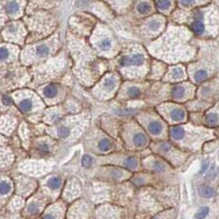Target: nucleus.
<instances>
[{"mask_svg": "<svg viewBox=\"0 0 219 219\" xmlns=\"http://www.w3.org/2000/svg\"><path fill=\"white\" fill-rule=\"evenodd\" d=\"M124 166L128 168H130V170H134L138 166V160L134 156H128L124 160Z\"/></svg>", "mask_w": 219, "mask_h": 219, "instance_id": "nucleus-20", "label": "nucleus"}, {"mask_svg": "<svg viewBox=\"0 0 219 219\" xmlns=\"http://www.w3.org/2000/svg\"><path fill=\"white\" fill-rule=\"evenodd\" d=\"M95 47H97L100 52H110L113 49V40L111 36L107 35H100L98 38L95 40Z\"/></svg>", "mask_w": 219, "mask_h": 219, "instance_id": "nucleus-5", "label": "nucleus"}, {"mask_svg": "<svg viewBox=\"0 0 219 219\" xmlns=\"http://www.w3.org/2000/svg\"><path fill=\"white\" fill-rule=\"evenodd\" d=\"M40 211V206L36 203L33 202L31 203L29 205V207H27V212H29L31 215H35V214H38Z\"/></svg>", "mask_w": 219, "mask_h": 219, "instance_id": "nucleus-29", "label": "nucleus"}, {"mask_svg": "<svg viewBox=\"0 0 219 219\" xmlns=\"http://www.w3.org/2000/svg\"><path fill=\"white\" fill-rule=\"evenodd\" d=\"M148 131L152 135H159L162 132V125L158 121H151L148 123Z\"/></svg>", "mask_w": 219, "mask_h": 219, "instance_id": "nucleus-13", "label": "nucleus"}, {"mask_svg": "<svg viewBox=\"0 0 219 219\" xmlns=\"http://www.w3.org/2000/svg\"><path fill=\"white\" fill-rule=\"evenodd\" d=\"M2 102L4 104H6V106H9V104H12V99L7 97V95H4V97L2 98Z\"/></svg>", "mask_w": 219, "mask_h": 219, "instance_id": "nucleus-39", "label": "nucleus"}, {"mask_svg": "<svg viewBox=\"0 0 219 219\" xmlns=\"http://www.w3.org/2000/svg\"><path fill=\"white\" fill-rule=\"evenodd\" d=\"M192 29L197 35H202L204 33V24L201 20H194L192 24Z\"/></svg>", "mask_w": 219, "mask_h": 219, "instance_id": "nucleus-21", "label": "nucleus"}, {"mask_svg": "<svg viewBox=\"0 0 219 219\" xmlns=\"http://www.w3.org/2000/svg\"><path fill=\"white\" fill-rule=\"evenodd\" d=\"M40 100L33 93H24L17 98V107L22 113H31L39 108Z\"/></svg>", "mask_w": 219, "mask_h": 219, "instance_id": "nucleus-3", "label": "nucleus"}, {"mask_svg": "<svg viewBox=\"0 0 219 219\" xmlns=\"http://www.w3.org/2000/svg\"><path fill=\"white\" fill-rule=\"evenodd\" d=\"M171 135L175 139H182L185 136V131L182 127H172L171 129Z\"/></svg>", "mask_w": 219, "mask_h": 219, "instance_id": "nucleus-18", "label": "nucleus"}, {"mask_svg": "<svg viewBox=\"0 0 219 219\" xmlns=\"http://www.w3.org/2000/svg\"><path fill=\"white\" fill-rule=\"evenodd\" d=\"M71 134V129L68 126L66 125H60L57 127L56 129V136L58 137V138H67V137H69Z\"/></svg>", "mask_w": 219, "mask_h": 219, "instance_id": "nucleus-12", "label": "nucleus"}, {"mask_svg": "<svg viewBox=\"0 0 219 219\" xmlns=\"http://www.w3.org/2000/svg\"><path fill=\"white\" fill-rule=\"evenodd\" d=\"M47 185L49 187V189L58 190L62 185V180L59 177H51V179L48 180Z\"/></svg>", "mask_w": 219, "mask_h": 219, "instance_id": "nucleus-16", "label": "nucleus"}, {"mask_svg": "<svg viewBox=\"0 0 219 219\" xmlns=\"http://www.w3.org/2000/svg\"><path fill=\"white\" fill-rule=\"evenodd\" d=\"M103 86L104 87V89H107L108 91L114 90V89L116 88V86H117V78H116L115 76H113V75L107 76L106 78H104V80Z\"/></svg>", "mask_w": 219, "mask_h": 219, "instance_id": "nucleus-10", "label": "nucleus"}, {"mask_svg": "<svg viewBox=\"0 0 219 219\" xmlns=\"http://www.w3.org/2000/svg\"><path fill=\"white\" fill-rule=\"evenodd\" d=\"M42 219H56V215H54L53 212H48L43 215Z\"/></svg>", "mask_w": 219, "mask_h": 219, "instance_id": "nucleus-38", "label": "nucleus"}, {"mask_svg": "<svg viewBox=\"0 0 219 219\" xmlns=\"http://www.w3.org/2000/svg\"><path fill=\"white\" fill-rule=\"evenodd\" d=\"M98 149L100 150V151L107 152V151H109V150L112 149L113 143H112V141L110 140V139H108V138H103V139H100V140L98 141Z\"/></svg>", "mask_w": 219, "mask_h": 219, "instance_id": "nucleus-14", "label": "nucleus"}, {"mask_svg": "<svg viewBox=\"0 0 219 219\" xmlns=\"http://www.w3.org/2000/svg\"><path fill=\"white\" fill-rule=\"evenodd\" d=\"M152 219H158L157 217H154V218H152Z\"/></svg>", "mask_w": 219, "mask_h": 219, "instance_id": "nucleus-43", "label": "nucleus"}, {"mask_svg": "<svg viewBox=\"0 0 219 219\" xmlns=\"http://www.w3.org/2000/svg\"><path fill=\"white\" fill-rule=\"evenodd\" d=\"M127 94H128V97L131 98H137L140 97L141 90L139 87H137V86H130L127 90Z\"/></svg>", "mask_w": 219, "mask_h": 219, "instance_id": "nucleus-22", "label": "nucleus"}, {"mask_svg": "<svg viewBox=\"0 0 219 219\" xmlns=\"http://www.w3.org/2000/svg\"><path fill=\"white\" fill-rule=\"evenodd\" d=\"M198 192L200 196H202L204 198H212L213 196H215V191L209 186H205V185L200 186Z\"/></svg>", "mask_w": 219, "mask_h": 219, "instance_id": "nucleus-11", "label": "nucleus"}, {"mask_svg": "<svg viewBox=\"0 0 219 219\" xmlns=\"http://www.w3.org/2000/svg\"><path fill=\"white\" fill-rule=\"evenodd\" d=\"M181 3L182 4V5H185V6H189V5H192L194 2H195V0H180Z\"/></svg>", "mask_w": 219, "mask_h": 219, "instance_id": "nucleus-40", "label": "nucleus"}, {"mask_svg": "<svg viewBox=\"0 0 219 219\" xmlns=\"http://www.w3.org/2000/svg\"><path fill=\"white\" fill-rule=\"evenodd\" d=\"M160 26H161V22L159 20H155V18H153V20H150L147 22V27L152 31H158L159 29H160Z\"/></svg>", "mask_w": 219, "mask_h": 219, "instance_id": "nucleus-24", "label": "nucleus"}, {"mask_svg": "<svg viewBox=\"0 0 219 219\" xmlns=\"http://www.w3.org/2000/svg\"><path fill=\"white\" fill-rule=\"evenodd\" d=\"M157 6L161 10H166L171 6V0H158Z\"/></svg>", "mask_w": 219, "mask_h": 219, "instance_id": "nucleus-31", "label": "nucleus"}, {"mask_svg": "<svg viewBox=\"0 0 219 219\" xmlns=\"http://www.w3.org/2000/svg\"><path fill=\"white\" fill-rule=\"evenodd\" d=\"M13 52H17V48H10V46H1L0 47V62L9 60Z\"/></svg>", "mask_w": 219, "mask_h": 219, "instance_id": "nucleus-7", "label": "nucleus"}, {"mask_svg": "<svg viewBox=\"0 0 219 219\" xmlns=\"http://www.w3.org/2000/svg\"><path fill=\"white\" fill-rule=\"evenodd\" d=\"M208 166H209V160L208 159H205V160L203 161V164H202V168H201V173H204L207 171Z\"/></svg>", "mask_w": 219, "mask_h": 219, "instance_id": "nucleus-37", "label": "nucleus"}, {"mask_svg": "<svg viewBox=\"0 0 219 219\" xmlns=\"http://www.w3.org/2000/svg\"><path fill=\"white\" fill-rule=\"evenodd\" d=\"M132 143L136 147H143L147 143V137L142 132H136L132 136Z\"/></svg>", "mask_w": 219, "mask_h": 219, "instance_id": "nucleus-8", "label": "nucleus"}, {"mask_svg": "<svg viewBox=\"0 0 219 219\" xmlns=\"http://www.w3.org/2000/svg\"><path fill=\"white\" fill-rule=\"evenodd\" d=\"M59 118H60V115H59L57 110H49L47 114H46L45 121L48 122L49 124H51V123L56 122Z\"/></svg>", "mask_w": 219, "mask_h": 219, "instance_id": "nucleus-15", "label": "nucleus"}, {"mask_svg": "<svg viewBox=\"0 0 219 219\" xmlns=\"http://www.w3.org/2000/svg\"><path fill=\"white\" fill-rule=\"evenodd\" d=\"M56 38H51L46 41H41L31 44L24 49L21 59L25 63H35L47 59L56 48Z\"/></svg>", "mask_w": 219, "mask_h": 219, "instance_id": "nucleus-1", "label": "nucleus"}, {"mask_svg": "<svg viewBox=\"0 0 219 219\" xmlns=\"http://www.w3.org/2000/svg\"><path fill=\"white\" fill-rule=\"evenodd\" d=\"M161 150H163V151H168V150H170V146L166 143H163L161 145Z\"/></svg>", "mask_w": 219, "mask_h": 219, "instance_id": "nucleus-41", "label": "nucleus"}, {"mask_svg": "<svg viewBox=\"0 0 219 219\" xmlns=\"http://www.w3.org/2000/svg\"><path fill=\"white\" fill-rule=\"evenodd\" d=\"M217 173H218V170L217 168L215 167V166H213L211 170H210V171L207 173V176H206V177L208 180H213L214 177H215L216 176H217Z\"/></svg>", "mask_w": 219, "mask_h": 219, "instance_id": "nucleus-33", "label": "nucleus"}, {"mask_svg": "<svg viewBox=\"0 0 219 219\" xmlns=\"http://www.w3.org/2000/svg\"><path fill=\"white\" fill-rule=\"evenodd\" d=\"M185 93H186V88L181 85L175 86L171 90V94L175 98H182L185 95Z\"/></svg>", "mask_w": 219, "mask_h": 219, "instance_id": "nucleus-19", "label": "nucleus"}, {"mask_svg": "<svg viewBox=\"0 0 219 219\" xmlns=\"http://www.w3.org/2000/svg\"><path fill=\"white\" fill-rule=\"evenodd\" d=\"M41 93H42L43 97L50 102V100H53L58 97L59 93H60V89H59L58 85L50 83V84L43 86V87L41 88Z\"/></svg>", "mask_w": 219, "mask_h": 219, "instance_id": "nucleus-6", "label": "nucleus"}, {"mask_svg": "<svg viewBox=\"0 0 219 219\" xmlns=\"http://www.w3.org/2000/svg\"><path fill=\"white\" fill-rule=\"evenodd\" d=\"M81 162H82V166H83L84 167H89V166H91V164H93V159L90 155H84V156L82 157Z\"/></svg>", "mask_w": 219, "mask_h": 219, "instance_id": "nucleus-32", "label": "nucleus"}, {"mask_svg": "<svg viewBox=\"0 0 219 219\" xmlns=\"http://www.w3.org/2000/svg\"><path fill=\"white\" fill-rule=\"evenodd\" d=\"M11 190V186L7 182H0V194L6 195L8 194Z\"/></svg>", "mask_w": 219, "mask_h": 219, "instance_id": "nucleus-25", "label": "nucleus"}, {"mask_svg": "<svg viewBox=\"0 0 219 219\" xmlns=\"http://www.w3.org/2000/svg\"><path fill=\"white\" fill-rule=\"evenodd\" d=\"M6 11H7L8 14H10L12 16L20 15V3H18L17 1H14V0H12V1H9L7 3V5H6Z\"/></svg>", "mask_w": 219, "mask_h": 219, "instance_id": "nucleus-9", "label": "nucleus"}, {"mask_svg": "<svg viewBox=\"0 0 219 219\" xmlns=\"http://www.w3.org/2000/svg\"><path fill=\"white\" fill-rule=\"evenodd\" d=\"M182 75H184V71H182V69L180 67L173 68L171 71V77L175 79H180L181 77H182Z\"/></svg>", "mask_w": 219, "mask_h": 219, "instance_id": "nucleus-30", "label": "nucleus"}, {"mask_svg": "<svg viewBox=\"0 0 219 219\" xmlns=\"http://www.w3.org/2000/svg\"><path fill=\"white\" fill-rule=\"evenodd\" d=\"M122 176H123V173L120 171H118V170H113L112 172H111V177H113V179H115V180L121 179Z\"/></svg>", "mask_w": 219, "mask_h": 219, "instance_id": "nucleus-36", "label": "nucleus"}, {"mask_svg": "<svg viewBox=\"0 0 219 219\" xmlns=\"http://www.w3.org/2000/svg\"><path fill=\"white\" fill-rule=\"evenodd\" d=\"M208 213H209V208L208 207H202V208L199 209V211L197 213H196L195 218L196 219H204L208 215Z\"/></svg>", "mask_w": 219, "mask_h": 219, "instance_id": "nucleus-26", "label": "nucleus"}, {"mask_svg": "<svg viewBox=\"0 0 219 219\" xmlns=\"http://www.w3.org/2000/svg\"><path fill=\"white\" fill-rule=\"evenodd\" d=\"M3 35L8 41H11L16 44H22L26 36V30L25 29L24 25L16 21L8 25L4 30Z\"/></svg>", "mask_w": 219, "mask_h": 219, "instance_id": "nucleus-2", "label": "nucleus"}, {"mask_svg": "<svg viewBox=\"0 0 219 219\" xmlns=\"http://www.w3.org/2000/svg\"><path fill=\"white\" fill-rule=\"evenodd\" d=\"M88 1H89V0H78L77 3H78V5H83V4L87 3Z\"/></svg>", "mask_w": 219, "mask_h": 219, "instance_id": "nucleus-42", "label": "nucleus"}, {"mask_svg": "<svg viewBox=\"0 0 219 219\" xmlns=\"http://www.w3.org/2000/svg\"><path fill=\"white\" fill-rule=\"evenodd\" d=\"M150 9H151L150 4L148 2H145V1L140 2L138 5H137V11H138L139 13H141V14H144V13L149 12Z\"/></svg>", "mask_w": 219, "mask_h": 219, "instance_id": "nucleus-23", "label": "nucleus"}, {"mask_svg": "<svg viewBox=\"0 0 219 219\" xmlns=\"http://www.w3.org/2000/svg\"><path fill=\"white\" fill-rule=\"evenodd\" d=\"M217 120H218V118H217V116L215 115V114H209V115L207 116V122L211 125L216 124Z\"/></svg>", "mask_w": 219, "mask_h": 219, "instance_id": "nucleus-34", "label": "nucleus"}, {"mask_svg": "<svg viewBox=\"0 0 219 219\" xmlns=\"http://www.w3.org/2000/svg\"><path fill=\"white\" fill-rule=\"evenodd\" d=\"M207 71H205V70H199L196 72V74H195V80L196 82H201V81H203L207 78Z\"/></svg>", "mask_w": 219, "mask_h": 219, "instance_id": "nucleus-27", "label": "nucleus"}, {"mask_svg": "<svg viewBox=\"0 0 219 219\" xmlns=\"http://www.w3.org/2000/svg\"><path fill=\"white\" fill-rule=\"evenodd\" d=\"M153 168L156 171H163L166 167H164V166L160 161H154L153 162Z\"/></svg>", "mask_w": 219, "mask_h": 219, "instance_id": "nucleus-35", "label": "nucleus"}, {"mask_svg": "<svg viewBox=\"0 0 219 219\" xmlns=\"http://www.w3.org/2000/svg\"><path fill=\"white\" fill-rule=\"evenodd\" d=\"M36 148H38V150H40L41 152L47 153L50 150V144L48 142H46V141H41V142H39L38 145H36Z\"/></svg>", "mask_w": 219, "mask_h": 219, "instance_id": "nucleus-28", "label": "nucleus"}, {"mask_svg": "<svg viewBox=\"0 0 219 219\" xmlns=\"http://www.w3.org/2000/svg\"><path fill=\"white\" fill-rule=\"evenodd\" d=\"M145 62V57L142 53H134L132 55H126V56L121 57L120 65L123 67L128 66H141Z\"/></svg>", "mask_w": 219, "mask_h": 219, "instance_id": "nucleus-4", "label": "nucleus"}, {"mask_svg": "<svg viewBox=\"0 0 219 219\" xmlns=\"http://www.w3.org/2000/svg\"><path fill=\"white\" fill-rule=\"evenodd\" d=\"M186 117L185 112L181 109H173L171 112V118L173 121H182Z\"/></svg>", "mask_w": 219, "mask_h": 219, "instance_id": "nucleus-17", "label": "nucleus"}]
</instances>
